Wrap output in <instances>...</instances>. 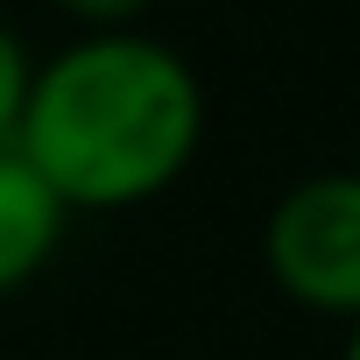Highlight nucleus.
<instances>
[{"mask_svg": "<svg viewBox=\"0 0 360 360\" xmlns=\"http://www.w3.org/2000/svg\"><path fill=\"white\" fill-rule=\"evenodd\" d=\"M262 269L290 304L339 325L360 318V169H318L269 205Z\"/></svg>", "mask_w": 360, "mask_h": 360, "instance_id": "2", "label": "nucleus"}, {"mask_svg": "<svg viewBox=\"0 0 360 360\" xmlns=\"http://www.w3.org/2000/svg\"><path fill=\"white\" fill-rule=\"evenodd\" d=\"M205 141V85L141 29H85L36 64L15 148L71 212H134L191 169Z\"/></svg>", "mask_w": 360, "mask_h": 360, "instance_id": "1", "label": "nucleus"}, {"mask_svg": "<svg viewBox=\"0 0 360 360\" xmlns=\"http://www.w3.org/2000/svg\"><path fill=\"white\" fill-rule=\"evenodd\" d=\"M50 8H64L78 29H134V15L148 0H50Z\"/></svg>", "mask_w": 360, "mask_h": 360, "instance_id": "5", "label": "nucleus"}, {"mask_svg": "<svg viewBox=\"0 0 360 360\" xmlns=\"http://www.w3.org/2000/svg\"><path fill=\"white\" fill-rule=\"evenodd\" d=\"M339 360H360V318L346 325V346H339Z\"/></svg>", "mask_w": 360, "mask_h": 360, "instance_id": "6", "label": "nucleus"}, {"mask_svg": "<svg viewBox=\"0 0 360 360\" xmlns=\"http://www.w3.org/2000/svg\"><path fill=\"white\" fill-rule=\"evenodd\" d=\"M29 85H36V57L22 50V36L8 22H0V148H15V134H22Z\"/></svg>", "mask_w": 360, "mask_h": 360, "instance_id": "4", "label": "nucleus"}, {"mask_svg": "<svg viewBox=\"0 0 360 360\" xmlns=\"http://www.w3.org/2000/svg\"><path fill=\"white\" fill-rule=\"evenodd\" d=\"M64 226H71V205L43 184V169L22 148H0V297L29 290L57 262Z\"/></svg>", "mask_w": 360, "mask_h": 360, "instance_id": "3", "label": "nucleus"}]
</instances>
